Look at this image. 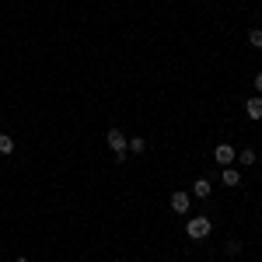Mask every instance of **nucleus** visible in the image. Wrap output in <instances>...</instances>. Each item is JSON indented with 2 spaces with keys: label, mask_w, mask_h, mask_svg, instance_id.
Here are the masks:
<instances>
[{
  "label": "nucleus",
  "mask_w": 262,
  "mask_h": 262,
  "mask_svg": "<svg viewBox=\"0 0 262 262\" xmlns=\"http://www.w3.org/2000/svg\"><path fill=\"white\" fill-rule=\"evenodd\" d=\"M210 231H213L210 217H189V221H185V234H189L192 242H203V238H210Z\"/></svg>",
  "instance_id": "f257e3e1"
},
{
  "label": "nucleus",
  "mask_w": 262,
  "mask_h": 262,
  "mask_svg": "<svg viewBox=\"0 0 262 262\" xmlns=\"http://www.w3.org/2000/svg\"><path fill=\"white\" fill-rule=\"evenodd\" d=\"M105 143H108V150L116 154V161H126V154H129V140L122 137L119 129H108V137H105Z\"/></svg>",
  "instance_id": "f03ea898"
},
{
  "label": "nucleus",
  "mask_w": 262,
  "mask_h": 262,
  "mask_svg": "<svg viewBox=\"0 0 262 262\" xmlns=\"http://www.w3.org/2000/svg\"><path fill=\"white\" fill-rule=\"evenodd\" d=\"M234 158H238V150H234L231 143H217V147H213V161L221 164V168H227Z\"/></svg>",
  "instance_id": "7ed1b4c3"
},
{
  "label": "nucleus",
  "mask_w": 262,
  "mask_h": 262,
  "mask_svg": "<svg viewBox=\"0 0 262 262\" xmlns=\"http://www.w3.org/2000/svg\"><path fill=\"white\" fill-rule=\"evenodd\" d=\"M171 210L175 213H189V192H171Z\"/></svg>",
  "instance_id": "20e7f679"
},
{
  "label": "nucleus",
  "mask_w": 262,
  "mask_h": 262,
  "mask_svg": "<svg viewBox=\"0 0 262 262\" xmlns=\"http://www.w3.org/2000/svg\"><path fill=\"white\" fill-rule=\"evenodd\" d=\"M245 112H248V119H262V95H255V98H248V105H245Z\"/></svg>",
  "instance_id": "39448f33"
},
{
  "label": "nucleus",
  "mask_w": 262,
  "mask_h": 262,
  "mask_svg": "<svg viewBox=\"0 0 262 262\" xmlns=\"http://www.w3.org/2000/svg\"><path fill=\"white\" fill-rule=\"evenodd\" d=\"M221 179H224V185H238L242 175H238V168H231V164H227V168H221Z\"/></svg>",
  "instance_id": "423d86ee"
},
{
  "label": "nucleus",
  "mask_w": 262,
  "mask_h": 262,
  "mask_svg": "<svg viewBox=\"0 0 262 262\" xmlns=\"http://www.w3.org/2000/svg\"><path fill=\"white\" fill-rule=\"evenodd\" d=\"M192 192H196L200 200H206V196L213 192V185H210V179H196V185H192Z\"/></svg>",
  "instance_id": "0eeeda50"
},
{
  "label": "nucleus",
  "mask_w": 262,
  "mask_h": 262,
  "mask_svg": "<svg viewBox=\"0 0 262 262\" xmlns=\"http://www.w3.org/2000/svg\"><path fill=\"white\" fill-rule=\"evenodd\" d=\"M11 150H14V137L0 133V154H11Z\"/></svg>",
  "instance_id": "6e6552de"
},
{
  "label": "nucleus",
  "mask_w": 262,
  "mask_h": 262,
  "mask_svg": "<svg viewBox=\"0 0 262 262\" xmlns=\"http://www.w3.org/2000/svg\"><path fill=\"white\" fill-rule=\"evenodd\" d=\"M129 150H133V154H143V150H147V140H143V137H133V140H129Z\"/></svg>",
  "instance_id": "1a4fd4ad"
},
{
  "label": "nucleus",
  "mask_w": 262,
  "mask_h": 262,
  "mask_svg": "<svg viewBox=\"0 0 262 262\" xmlns=\"http://www.w3.org/2000/svg\"><path fill=\"white\" fill-rule=\"evenodd\" d=\"M248 46L262 49V28H252V32H248Z\"/></svg>",
  "instance_id": "9d476101"
},
{
  "label": "nucleus",
  "mask_w": 262,
  "mask_h": 262,
  "mask_svg": "<svg viewBox=\"0 0 262 262\" xmlns=\"http://www.w3.org/2000/svg\"><path fill=\"white\" fill-rule=\"evenodd\" d=\"M234 161H242V164H255V150H242Z\"/></svg>",
  "instance_id": "9b49d317"
},
{
  "label": "nucleus",
  "mask_w": 262,
  "mask_h": 262,
  "mask_svg": "<svg viewBox=\"0 0 262 262\" xmlns=\"http://www.w3.org/2000/svg\"><path fill=\"white\" fill-rule=\"evenodd\" d=\"M242 252V242H227V255H238Z\"/></svg>",
  "instance_id": "f8f14e48"
},
{
  "label": "nucleus",
  "mask_w": 262,
  "mask_h": 262,
  "mask_svg": "<svg viewBox=\"0 0 262 262\" xmlns=\"http://www.w3.org/2000/svg\"><path fill=\"white\" fill-rule=\"evenodd\" d=\"M255 91L262 95V74H255Z\"/></svg>",
  "instance_id": "ddd939ff"
}]
</instances>
